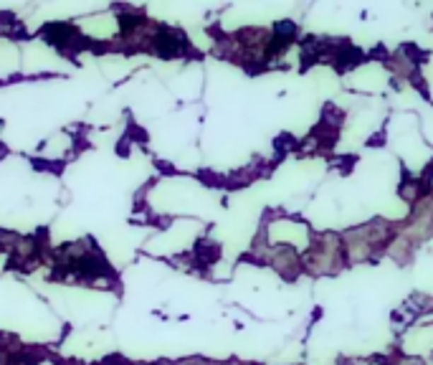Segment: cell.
Returning a JSON list of instances; mask_svg holds the SVG:
<instances>
[{"label":"cell","instance_id":"obj_1","mask_svg":"<svg viewBox=\"0 0 433 365\" xmlns=\"http://www.w3.org/2000/svg\"><path fill=\"white\" fill-rule=\"evenodd\" d=\"M43 36H46V41L51 43V46H61V49H64V46L76 41V28L69 23H51V25H46Z\"/></svg>","mask_w":433,"mask_h":365},{"label":"cell","instance_id":"obj_2","mask_svg":"<svg viewBox=\"0 0 433 365\" xmlns=\"http://www.w3.org/2000/svg\"><path fill=\"white\" fill-rule=\"evenodd\" d=\"M152 41H155V49L163 56H173L175 51H178V46H180V43H178V36H173V33H168V30H160Z\"/></svg>","mask_w":433,"mask_h":365}]
</instances>
